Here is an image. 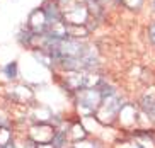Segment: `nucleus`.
Here are the masks:
<instances>
[{
    "instance_id": "f257e3e1",
    "label": "nucleus",
    "mask_w": 155,
    "mask_h": 148,
    "mask_svg": "<svg viewBox=\"0 0 155 148\" xmlns=\"http://www.w3.org/2000/svg\"><path fill=\"white\" fill-rule=\"evenodd\" d=\"M15 67H17V63H9V65H7L5 72H7V77H9V78H14L15 77Z\"/></svg>"
},
{
    "instance_id": "f03ea898",
    "label": "nucleus",
    "mask_w": 155,
    "mask_h": 148,
    "mask_svg": "<svg viewBox=\"0 0 155 148\" xmlns=\"http://www.w3.org/2000/svg\"><path fill=\"white\" fill-rule=\"evenodd\" d=\"M148 38H150V41L155 44V22L150 26V29H148Z\"/></svg>"
}]
</instances>
